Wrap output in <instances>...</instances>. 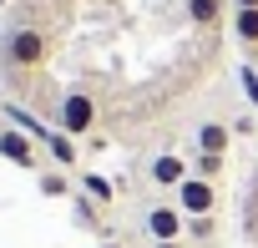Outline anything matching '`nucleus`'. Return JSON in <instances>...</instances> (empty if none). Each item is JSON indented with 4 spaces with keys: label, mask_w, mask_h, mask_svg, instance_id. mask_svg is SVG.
<instances>
[{
    "label": "nucleus",
    "mask_w": 258,
    "mask_h": 248,
    "mask_svg": "<svg viewBox=\"0 0 258 248\" xmlns=\"http://www.w3.org/2000/svg\"><path fill=\"white\" fill-rule=\"evenodd\" d=\"M0 56H6L11 71H41V66L51 61V31H41V26H16V31H6Z\"/></svg>",
    "instance_id": "1"
},
{
    "label": "nucleus",
    "mask_w": 258,
    "mask_h": 248,
    "mask_svg": "<svg viewBox=\"0 0 258 248\" xmlns=\"http://www.w3.org/2000/svg\"><path fill=\"white\" fill-rule=\"evenodd\" d=\"M96 96L86 91V86H71V91H61V101H56V132H66V137H91L96 132Z\"/></svg>",
    "instance_id": "2"
},
{
    "label": "nucleus",
    "mask_w": 258,
    "mask_h": 248,
    "mask_svg": "<svg viewBox=\"0 0 258 248\" xmlns=\"http://www.w3.org/2000/svg\"><path fill=\"white\" fill-rule=\"evenodd\" d=\"M182 233H187V218L172 198H157L142 208V238L147 243H182Z\"/></svg>",
    "instance_id": "3"
},
{
    "label": "nucleus",
    "mask_w": 258,
    "mask_h": 248,
    "mask_svg": "<svg viewBox=\"0 0 258 248\" xmlns=\"http://www.w3.org/2000/svg\"><path fill=\"white\" fill-rule=\"evenodd\" d=\"M172 203L182 208V218H218V203H223V193H218V182H208V177L187 172V177L177 182Z\"/></svg>",
    "instance_id": "4"
},
{
    "label": "nucleus",
    "mask_w": 258,
    "mask_h": 248,
    "mask_svg": "<svg viewBox=\"0 0 258 248\" xmlns=\"http://www.w3.org/2000/svg\"><path fill=\"white\" fill-rule=\"evenodd\" d=\"M0 157L6 162H16V167H26V172H41V142L31 137V132H21V127H0Z\"/></svg>",
    "instance_id": "5"
},
{
    "label": "nucleus",
    "mask_w": 258,
    "mask_h": 248,
    "mask_svg": "<svg viewBox=\"0 0 258 248\" xmlns=\"http://www.w3.org/2000/svg\"><path fill=\"white\" fill-rule=\"evenodd\" d=\"M228 147H233V121H228V116H198V127H192V152L228 157Z\"/></svg>",
    "instance_id": "6"
},
{
    "label": "nucleus",
    "mask_w": 258,
    "mask_h": 248,
    "mask_svg": "<svg viewBox=\"0 0 258 248\" xmlns=\"http://www.w3.org/2000/svg\"><path fill=\"white\" fill-rule=\"evenodd\" d=\"M192 172V162L187 157H177V152H157L152 162H147V182L152 188H167V193H177V182Z\"/></svg>",
    "instance_id": "7"
},
{
    "label": "nucleus",
    "mask_w": 258,
    "mask_h": 248,
    "mask_svg": "<svg viewBox=\"0 0 258 248\" xmlns=\"http://www.w3.org/2000/svg\"><path fill=\"white\" fill-rule=\"evenodd\" d=\"M182 11L198 31H223V21L233 16V0H182Z\"/></svg>",
    "instance_id": "8"
},
{
    "label": "nucleus",
    "mask_w": 258,
    "mask_h": 248,
    "mask_svg": "<svg viewBox=\"0 0 258 248\" xmlns=\"http://www.w3.org/2000/svg\"><path fill=\"white\" fill-rule=\"evenodd\" d=\"M228 31H233L238 51L253 61V56H258V11H233V16H228Z\"/></svg>",
    "instance_id": "9"
},
{
    "label": "nucleus",
    "mask_w": 258,
    "mask_h": 248,
    "mask_svg": "<svg viewBox=\"0 0 258 248\" xmlns=\"http://www.w3.org/2000/svg\"><path fill=\"white\" fill-rule=\"evenodd\" d=\"M41 147H46V157H51L56 167H76V162H81V152H76V137H66V132H56V127L46 132V142H41Z\"/></svg>",
    "instance_id": "10"
},
{
    "label": "nucleus",
    "mask_w": 258,
    "mask_h": 248,
    "mask_svg": "<svg viewBox=\"0 0 258 248\" xmlns=\"http://www.w3.org/2000/svg\"><path fill=\"white\" fill-rule=\"evenodd\" d=\"M81 193L96 203V208H106V203H116V188L101 177V172H81Z\"/></svg>",
    "instance_id": "11"
},
{
    "label": "nucleus",
    "mask_w": 258,
    "mask_h": 248,
    "mask_svg": "<svg viewBox=\"0 0 258 248\" xmlns=\"http://www.w3.org/2000/svg\"><path fill=\"white\" fill-rule=\"evenodd\" d=\"M187 162H192V172H198V177H208V182H218V177H223V167H228V157H213V152H192Z\"/></svg>",
    "instance_id": "12"
},
{
    "label": "nucleus",
    "mask_w": 258,
    "mask_h": 248,
    "mask_svg": "<svg viewBox=\"0 0 258 248\" xmlns=\"http://www.w3.org/2000/svg\"><path fill=\"white\" fill-rule=\"evenodd\" d=\"M36 182H41V193H46V198H71V177H66V172H56V167H51V172H41Z\"/></svg>",
    "instance_id": "13"
},
{
    "label": "nucleus",
    "mask_w": 258,
    "mask_h": 248,
    "mask_svg": "<svg viewBox=\"0 0 258 248\" xmlns=\"http://www.w3.org/2000/svg\"><path fill=\"white\" fill-rule=\"evenodd\" d=\"M213 233H218V218H187L182 243H213Z\"/></svg>",
    "instance_id": "14"
},
{
    "label": "nucleus",
    "mask_w": 258,
    "mask_h": 248,
    "mask_svg": "<svg viewBox=\"0 0 258 248\" xmlns=\"http://www.w3.org/2000/svg\"><path fill=\"white\" fill-rule=\"evenodd\" d=\"M238 86H243V96H248V106H253V111H258V71H253V66H248V61H243V66H238Z\"/></svg>",
    "instance_id": "15"
},
{
    "label": "nucleus",
    "mask_w": 258,
    "mask_h": 248,
    "mask_svg": "<svg viewBox=\"0 0 258 248\" xmlns=\"http://www.w3.org/2000/svg\"><path fill=\"white\" fill-rule=\"evenodd\" d=\"M233 11H258V0H233Z\"/></svg>",
    "instance_id": "16"
},
{
    "label": "nucleus",
    "mask_w": 258,
    "mask_h": 248,
    "mask_svg": "<svg viewBox=\"0 0 258 248\" xmlns=\"http://www.w3.org/2000/svg\"><path fill=\"white\" fill-rule=\"evenodd\" d=\"M147 248H192V243H147Z\"/></svg>",
    "instance_id": "17"
},
{
    "label": "nucleus",
    "mask_w": 258,
    "mask_h": 248,
    "mask_svg": "<svg viewBox=\"0 0 258 248\" xmlns=\"http://www.w3.org/2000/svg\"><path fill=\"white\" fill-rule=\"evenodd\" d=\"M101 248H126V243H116V238H106V243H101Z\"/></svg>",
    "instance_id": "18"
},
{
    "label": "nucleus",
    "mask_w": 258,
    "mask_h": 248,
    "mask_svg": "<svg viewBox=\"0 0 258 248\" xmlns=\"http://www.w3.org/2000/svg\"><path fill=\"white\" fill-rule=\"evenodd\" d=\"M6 6H11V0H0V11H6Z\"/></svg>",
    "instance_id": "19"
},
{
    "label": "nucleus",
    "mask_w": 258,
    "mask_h": 248,
    "mask_svg": "<svg viewBox=\"0 0 258 248\" xmlns=\"http://www.w3.org/2000/svg\"><path fill=\"white\" fill-rule=\"evenodd\" d=\"M0 127H6V116H0Z\"/></svg>",
    "instance_id": "20"
}]
</instances>
